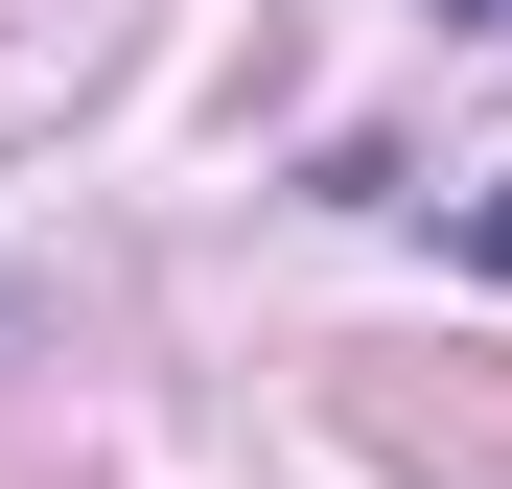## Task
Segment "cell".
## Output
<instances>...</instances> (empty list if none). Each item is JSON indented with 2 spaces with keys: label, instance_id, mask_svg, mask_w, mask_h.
I'll list each match as a JSON object with an SVG mask.
<instances>
[{
  "label": "cell",
  "instance_id": "1",
  "mask_svg": "<svg viewBox=\"0 0 512 489\" xmlns=\"http://www.w3.org/2000/svg\"><path fill=\"white\" fill-rule=\"evenodd\" d=\"M466 257H489V280H512V187H489V210H466Z\"/></svg>",
  "mask_w": 512,
  "mask_h": 489
},
{
  "label": "cell",
  "instance_id": "2",
  "mask_svg": "<svg viewBox=\"0 0 512 489\" xmlns=\"http://www.w3.org/2000/svg\"><path fill=\"white\" fill-rule=\"evenodd\" d=\"M443 24H489V0H443Z\"/></svg>",
  "mask_w": 512,
  "mask_h": 489
}]
</instances>
